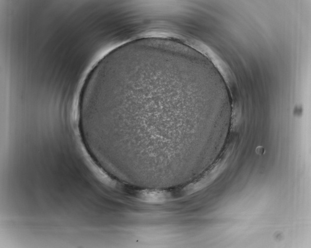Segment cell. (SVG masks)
I'll list each match as a JSON object with an SVG mask.
<instances>
[{
  "label": "cell",
  "mask_w": 311,
  "mask_h": 248,
  "mask_svg": "<svg viewBox=\"0 0 311 248\" xmlns=\"http://www.w3.org/2000/svg\"><path fill=\"white\" fill-rule=\"evenodd\" d=\"M205 61L178 40L147 37L97 63L83 91L80 125L108 167L158 177L191 166L202 133L220 125L219 113L208 108L213 79Z\"/></svg>",
  "instance_id": "obj_1"
}]
</instances>
